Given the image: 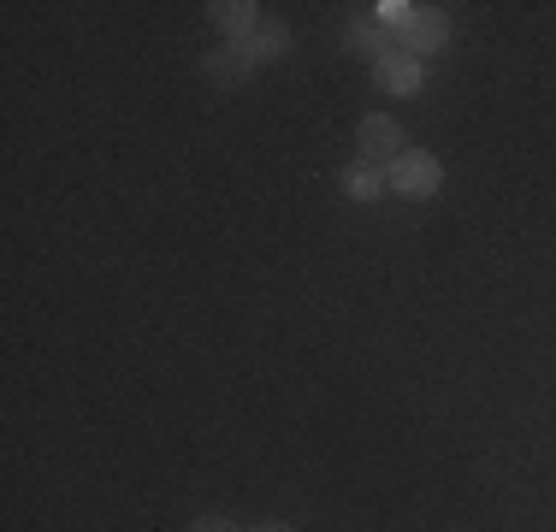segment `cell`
I'll return each mask as SVG.
<instances>
[{
  "label": "cell",
  "instance_id": "cell-7",
  "mask_svg": "<svg viewBox=\"0 0 556 532\" xmlns=\"http://www.w3.org/2000/svg\"><path fill=\"white\" fill-rule=\"evenodd\" d=\"M243 48H249V60H255V65L285 60V53H290V24H285V18H267V24H261V30L249 36Z\"/></svg>",
  "mask_w": 556,
  "mask_h": 532
},
{
  "label": "cell",
  "instance_id": "cell-4",
  "mask_svg": "<svg viewBox=\"0 0 556 532\" xmlns=\"http://www.w3.org/2000/svg\"><path fill=\"white\" fill-rule=\"evenodd\" d=\"M207 18H214L225 36H237V42H249V36H255L261 24H267L255 0H214V7H207Z\"/></svg>",
  "mask_w": 556,
  "mask_h": 532
},
{
  "label": "cell",
  "instance_id": "cell-1",
  "mask_svg": "<svg viewBox=\"0 0 556 532\" xmlns=\"http://www.w3.org/2000/svg\"><path fill=\"white\" fill-rule=\"evenodd\" d=\"M386 183H391L396 195H408V202H427V195H439L444 172H439V160H432L427 149H408V154H396V160H391Z\"/></svg>",
  "mask_w": 556,
  "mask_h": 532
},
{
  "label": "cell",
  "instance_id": "cell-2",
  "mask_svg": "<svg viewBox=\"0 0 556 532\" xmlns=\"http://www.w3.org/2000/svg\"><path fill=\"white\" fill-rule=\"evenodd\" d=\"M355 149H362V166H391L396 154H408V142H403V125H396V118L374 113V118L355 125Z\"/></svg>",
  "mask_w": 556,
  "mask_h": 532
},
{
  "label": "cell",
  "instance_id": "cell-8",
  "mask_svg": "<svg viewBox=\"0 0 556 532\" xmlns=\"http://www.w3.org/2000/svg\"><path fill=\"white\" fill-rule=\"evenodd\" d=\"M343 190H350L355 202H374V195L386 190V172H379V166H350V172H343Z\"/></svg>",
  "mask_w": 556,
  "mask_h": 532
},
{
  "label": "cell",
  "instance_id": "cell-11",
  "mask_svg": "<svg viewBox=\"0 0 556 532\" xmlns=\"http://www.w3.org/2000/svg\"><path fill=\"white\" fill-rule=\"evenodd\" d=\"M255 532H296V527H285V521H267V527H255Z\"/></svg>",
  "mask_w": 556,
  "mask_h": 532
},
{
  "label": "cell",
  "instance_id": "cell-5",
  "mask_svg": "<svg viewBox=\"0 0 556 532\" xmlns=\"http://www.w3.org/2000/svg\"><path fill=\"white\" fill-rule=\"evenodd\" d=\"M403 42H408V53H415V60H420V53H439V48L450 42V18H444L439 7H420L415 24L403 30Z\"/></svg>",
  "mask_w": 556,
  "mask_h": 532
},
{
  "label": "cell",
  "instance_id": "cell-9",
  "mask_svg": "<svg viewBox=\"0 0 556 532\" xmlns=\"http://www.w3.org/2000/svg\"><path fill=\"white\" fill-rule=\"evenodd\" d=\"M350 48H367V53H374V48H379V30L355 18V24H350Z\"/></svg>",
  "mask_w": 556,
  "mask_h": 532
},
{
  "label": "cell",
  "instance_id": "cell-10",
  "mask_svg": "<svg viewBox=\"0 0 556 532\" xmlns=\"http://www.w3.org/2000/svg\"><path fill=\"white\" fill-rule=\"evenodd\" d=\"M190 532H237L231 521H225V515H202V521H195Z\"/></svg>",
  "mask_w": 556,
  "mask_h": 532
},
{
  "label": "cell",
  "instance_id": "cell-3",
  "mask_svg": "<svg viewBox=\"0 0 556 532\" xmlns=\"http://www.w3.org/2000/svg\"><path fill=\"white\" fill-rule=\"evenodd\" d=\"M249 72H255V60H249L243 42H225V48H214V53L202 60V77H207L214 89H243Z\"/></svg>",
  "mask_w": 556,
  "mask_h": 532
},
{
  "label": "cell",
  "instance_id": "cell-6",
  "mask_svg": "<svg viewBox=\"0 0 556 532\" xmlns=\"http://www.w3.org/2000/svg\"><path fill=\"white\" fill-rule=\"evenodd\" d=\"M420 77H427V72H420L415 53H391V60H379V65H374V84L386 89V96H415Z\"/></svg>",
  "mask_w": 556,
  "mask_h": 532
}]
</instances>
